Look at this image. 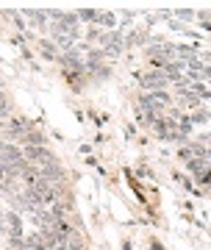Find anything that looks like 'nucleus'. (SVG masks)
Masks as SVG:
<instances>
[{"instance_id":"obj_4","label":"nucleus","mask_w":211,"mask_h":250,"mask_svg":"<svg viewBox=\"0 0 211 250\" xmlns=\"http://www.w3.org/2000/svg\"><path fill=\"white\" fill-rule=\"evenodd\" d=\"M25 17L31 22H36V25H42L44 20H47V11H25Z\"/></svg>"},{"instance_id":"obj_7","label":"nucleus","mask_w":211,"mask_h":250,"mask_svg":"<svg viewBox=\"0 0 211 250\" xmlns=\"http://www.w3.org/2000/svg\"><path fill=\"white\" fill-rule=\"evenodd\" d=\"M25 142H31V145H42V134H28V136H25Z\"/></svg>"},{"instance_id":"obj_1","label":"nucleus","mask_w":211,"mask_h":250,"mask_svg":"<svg viewBox=\"0 0 211 250\" xmlns=\"http://www.w3.org/2000/svg\"><path fill=\"white\" fill-rule=\"evenodd\" d=\"M25 156L34 161V170L39 172L42 178H47V181H59L62 178V167L56 164V159H53L47 150H42V147H31Z\"/></svg>"},{"instance_id":"obj_8","label":"nucleus","mask_w":211,"mask_h":250,"mask_svg":"<svg viewBox=\"0 0 211 250\" xmlns=\"http://www.w3.org/2000/svg\"><path fill=\"white\" fill-rule=\"evenodd\" d=\"M175 17H181V20H194V14H192V11H175Z\"/></svg>"},{"instance_id":"obj_2","label":"nucleus","mask_w":211,"mask_h":250,"mask_svg":"<svg viewBox=\"0 0 211 250\" xmlns=\"http://www.w3.org/2000/svg\"><path fill=\"white\" fill-rule=\"evenodd\" d=\"M100 39H103L106 53H111V56L123 53V47H125V34L123 31H108V34H103Z\"/></svg>"},{"instance_id":"obj_6","label":"nucleus","mask_w":211,"mask_h":250,"mask_svg":"<svg viewBox=\"0 0 211 250\" xmlns=\"http://www.w3.org/2000/svg\"><path fill=\"white\" fill-rule=\"evenodd\" d=\"M9 114V103H6V98H3V92H0V117Z\"/></svg>"},{"instance_id":"obj_5","label":"nucleus","mask_w":211,"mask_h":250,"mask_svg":"<svg viewBox=\"0 0 211 250\" xmlns=\"http://www.w3.org/2000/svg\"><path fill=\"white\" fill-rule=\"evenodd\" d=\"M95 20H100L103 25H108V28H114V14H108V11H103V14H97Z\"/></svg>"},{"instance_id":"obj_3","label":"nucleus","mask_w":211,"mask_h":250,"mask_svg":"<svg viewBox=\"0 0 211 250\" xmlns=\"http://www.w3.org/2000/svg\"><path fill=\"white\" fill-rule=\"evenodd\" d=\"M167 75H161V72H148L145 78H142V83L148 86V89H156V92H161L164 86H167Z\"/></svg>"}]
</instances>
